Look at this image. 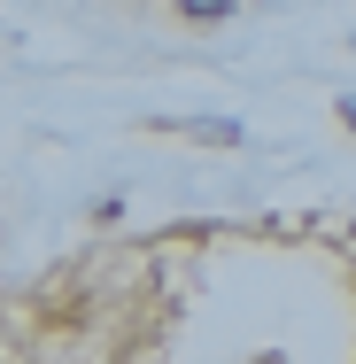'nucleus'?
<instances>
[{
	"label": "nucleus",
	"instance_id": "nucleus-1",
	"mask_svg": "<svg viewBox=\"0 0 356 364\" xmlns=\"http://www.w3.org/2000/svg\"><path fill=\"white\" fill-rule=\"evenodd\" d=\"M341 124H349V132H356V93H349V101H341Z\"/></svg>",
	"mask_w": 356,
	"mask_h": 364
}]
</instances>
